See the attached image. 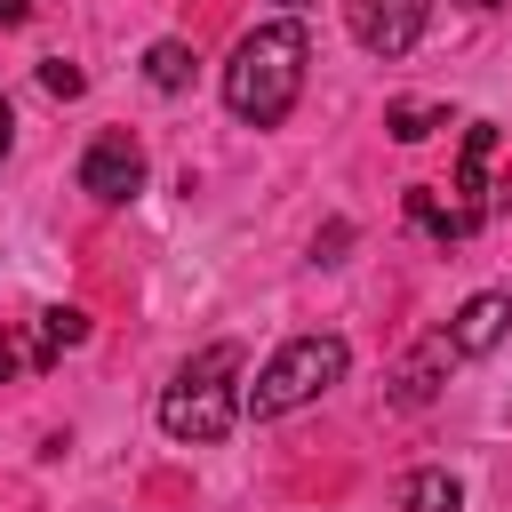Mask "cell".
I'll return each mask as SVG.
<instances>
[{"instance_id": "1", "label": "cell", "mask_w": 512, "mask_h": 512, "mask_svg": "<svg viewBox=\"0 0 512 512\" xmlns=\"http://www.w3.org/2000/svg\"><path fill=\"white\" fill-rule=\"evenodd\" d=\"M304 56L312 48H304V24L296 16L240 32V48L224 64V112L248 120V128H280L296 112V96H304Z\"/></svg>"}, {"instance_id": "2", "label": "cell", "mask_w": 512, "mask_h": 512, "mask_svg": "<svg viewBox=\"0 0 512 512\" xmlns=\"http://www.w3.org/2000/svg\"><path fill=\"white\" fill-rule=\"evenodd\" d=\"M232 416H240V344H208L200 360H184V368L168 376V392H160V432L208 448V440L232 432Z\"/></svg>"}, {"instance_id": "3", "label": "cell", "mask_w": 512, "mask_h": 512, "mask_svg": "<svg viewBox=\"0 0 512 512\" xmlns=\"http://www.w3.org/2000/svg\"><path fill=\"white\" fill-rule=\"evenodd\" d=\"M344 368H352L344 336H288V344L256 368V384L240 392V408H248L256 424H264V416H288V408L320 400L328 384H344Z\"/></svg>"}, {"instance_id": "4", "label": "cell", "mask_w": 512, "mask_h": 512, "mask_svg": "<svg viewBox=\"0 0 512 512\" xmlns=\"http://www.w3.org/2000/svg\"><path fill=\"white\" fill-rule=\"evenodd\" d=\"M80 192L104 200V208L136 200V192H144V144H136L128 128H104V136L80 152Z\"/></svg>"}, {"instance_id": "5", "label": "cell", "mask_w": 512, "mask_h": 512, "mask_svg": "<svg viewBox=\"0 0 512 512\" xmlns=\"http://www.w3.org/2000/svg\"><path fill=\"white\" fill-rule=\"evenodd\" d=\"M344 16H352V40L368 48V56H408L416 48V32H424V16H432V0H344Z\"/></svg>"}, {"instance_id": "6", "label": "cell", "mask_w": 512, "mask_h": 512, "mask_svg": "<svg viewBox=\"0 0 512 512\" xmlns=\"http://www.w3.org/2000/svg\"><path fill=\"white\" fill-rule=\"evenodd\" d=\"M488 160H496V120H464V160H456V208L472 216V232L496 216V192H488Z\"/></svg>"}, {"instance_id": "7", "label": "cell", "mask_w": 512, "mask_h": 512, "mask_svg": "<svg viewBox=\"0 0 512 512\" xmlns=\"http://www.w3.org/2000/svg\"><path fill=\"white\" fill-rule=\"evenodd\" d=\"M504 328H512V296H504V288H480V296H464V304H456L448 344H456V360H480V352H496V344H504Z\"/></svg>"}, {"instance_id": "8", "label": "cell", "mask_w": 512, "mask_h": 512, "mask_svg": "<svg viewBox=\"0 0 512 512\" xmlns=\"http://www.w3.org/2000/svg\"><path fill=\"white\" fill-rule=\"evenodd\" d=\"M448 368H456V344H448V328H432V336L392 368V408H424V400L448 384Z\"/></svg>"}, {"instance_id": "9", "label": "cell", "mask_w": 512, "mask_h": 512, "mask_svg": "<svg viewBox=\"0 0 512 512\" xmlns=\"http://www.w3.org/2000/svg\"><path fill=\"white\" fill-rule=\"evenodd\" d=\"M72 344H88V312H80V304H48V312L32 320V360L48 368V360L72 352Z\"/></svg>"}, {"instance_id": "10", "label": "cell", "mask_w": 512, "mask_h": 512, "mask_svg": "<svg viewBox=\"0 0 512 512\" xmlns=\"http://www.w3.org/2000/svg\"><path fill=\"white\" fill-rule=\"evenodd\" d=\"M400 504H408V512H464V480L440 472V464H424V472L400 480Z\"/></svg>"}, {"instance_id": "11", "label": "cell", "mask_w": 512, "mask_h": 512, "mask_svg": "<svg viewBox=\"0 0 512 512\" xmlns=\"http://www.w3.org/2000/svg\"><path fill=\"white\" fill-rule=\"evenodd\" d=\"M408 216H416V232H432V240H472V216H464L456 200H440L432 184L408 192Z\"/></svg>"}, {"instance_id": "12", "label": "cell", "mask_w": 512, "mask_h": 512, "mask_svg": "<svg viewBox=\"0 0 512 512\" xmlns=\"http://www.w3.org/2000/svg\"><path fill=\"white\" fill-rule=\"evenodd\" d=\"M144 80H152V88H184V80H192V48H184V40H152V48H144Z\"/></svg>"}, {"instance_id": "13", "label": "cell", "mask_w": 512, "mask_h": 512, "mask_svg": "<svg viewBox=\"0 0 512 512\" xmlns=\"http://www.w3.org/2000/svg\"><path fill=\"white\" fill-rule=\"evenodd\" d=\"M384 128H392L400 144H424L432 128H448V112H440V104H392V112H384Z\"/></svg>"}, {"instance_id": "14", "label": "cell", "mask_w": 512, "mask_h": 512, "mask_svg": "<svg viewBox=\"0 0 512 512\" xmlns=\"http://www.w3.org/2000/svg\"><path fill=\"white\" fill-rule=\"evenodd\" d=\"M24 368H40V360H32V328H8V336H0V384L24 376Z\"/></svg>"}, {"instance_id": "15", "label": "cell", "mask_w": 512, "mask_h": 512, "mask_svg": "<svg viewBox=\"0 0 512 512\" xmlns=\"http://www.w3.org/2000/svg\"><path fill=\"white\" fill-rule=\"evenodd\" d=\"M40 88H48V96H80V88H88V72H80V64H64V56H48V64H40Z\"/></svg>"}, {"instance_id": "16", "label": "cell", "mask_w": 512, "mask_h": 512, "mask_svg": "<svg viewBox=\"0 0 512 512\" xmlns=\"http://www.w3.org/2000/svg\"><path fill=\"white\" fill-rule=\"evenodd\" d=\"M32 8H40V0H0V24H24Z\"/></svg>"}, {"instance_id": "17", "label": "cell", "mask_w": 512, "mask_h": 512, "mask_svg": "<svg viewBox=\"0 0 512 512\" xmlns=\"http://www.w3.org/2000/svg\"><path fill=\"white\" fill-rule=\"evenodd\" d=\"M8 144H16V112H8V96H0V160H8Z\"/></svg>"}, {"instance_id": "18", "label": "cell", "mask_w": 512, "mask_h": 512, "mask_svg": "<svg viewBox=\"0 0 512 512\" xmlns=\"http://www.w3.org/2000/svg\"><path fill=\"white\" fill-rule=\"evenodd\" d=\"M464 8H496V0H464Z\"/></svg>"}, {"instance_id": "19", "label": "cell", "mask_w": 512, "mask_h": 512, "mask_svg": "<svg viewBox=\"0 0 512 512\" xmlns=\"http://www.w3.org/2000/svg\"><path fill=\"white\" fill-rule=\"evenodd\" d=\"M280 8H304V0H280Z\"/></svg>"}]
</instances>
